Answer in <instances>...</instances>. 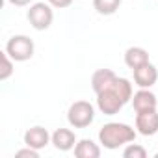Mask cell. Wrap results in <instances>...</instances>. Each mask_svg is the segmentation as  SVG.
I'll list each match as a JSON object with an SVG mask.
<instances>
[{
	"mask_svg": "<svg viewBox=\"0 0 158 158\" xmlns=\"http://www.w3.org/2000/svg\"><path fill=\"white\" fill-rule=\"evenodd\" d=\"M132 84L128 78H121L117 76L112 82V86H108L106 89L97 93V108L104 114V115H115L123 110V106L127 102L132 101Z\"/></svg>",
	"mask_w": 158,
	"mask_h": 158,
	"instance_id": "1",
	"label": "cell"
},
{
	"mask_svg": "<svg viewBox=\"0 0 158 158\" xmlns=\"http://www.w3.org/2000/svg\"><path fill=\"white\" fill-rule=\"evenodd\" d=\"M138 130H134L127 123H106L99 130V141L104 149H119L123 145H128L136 139Z\"/></svg>",
	"mask_w": 158,
	"mask_h": 158,
	"instance_id": "2",
	"label": "cell"
},
{
	"mask_svg": "<svg viewBox=\"0 0 158 158\" xmlns=\"http://www.w3.org/2000/svg\"><path fill=\"white\" fill-rule=\"evenodd\" d=\"M95 119V108L88 101H76L67 110V121L73 128H86Z\"/></svg>",
	"mask_w": 158,
	"mask_h": 158,
	"instance_id": "3",
	"label": "cell"
},
{
	"mask_svg": "<svg viewBox=\"0 0 158 158\" xmlns=\"http://www.w3.org/2000/svg\"><path fill=\"white\" fill-rule=\"evenodd\" d=\"M26 19L30 23V26L37 32H43V30H48L52 21H54V11H52V6L47 2H35L30 6L28 13H26Z\"/></svg>",
	"mask_w": 158,
	"mask_h": 158,
	"instance_id": "4",
	"label": "cell"
},
{
	"mask_svg": "<svg viewBox=\"0 0 158 158\" xmlns=\"http://www.w3.org/2000/svg\"><path fill=\"white\" fill-rule=\"evenodd\" d=\"M4 50L10 54V58L13 61H28L34 56L35 45H34V41L28 35H13L6 43Z\"/></svg>",
	"mask_w": 158,
	"mask_h": 158,
	"instance_id": "5",
	"label": "cell"
},
{
	"mask_svg": "<svg viewBox=\"0 0 158 158\" xmlns=\"http://www.w3.org/2000/svg\"><path fill=\"white\" fill-rule=\"evenodd\" d=\"M136 130L141 136H154L158 134V112H139L136 114Z\"/></svg>",
	"mask_w": 158,
	"mask_h": 158,
	"instance_id": "6",
	"label": "cell"
},
{
	"mask_svg": "<svg viewBox=\"0 0 158 158\" xmlns=\"http://www.w3.org/2000/svg\"><path fill=\"white\" fill-rule=\"evenodd\" d=\"M50 139H52V134H48V130L45 127H39V125L30 127L24 132V145H28L32 149H37V151L45 149L50 143Z\"/></svg>",
	"mask_w": 158,
	"mask_h": 158,
	"instance_id": "7",
	"label": "cell"
},
{
	"mask_svg": "<svg viewBox=\"0 0 158 158\" xmlns=\"http://www.w3.org/2000/svg\"><path fill=\"white\" fill-rule=\"evenodd\" d=\"M132 106H134V112L139 114V112H149V110H156L158 106V99L156 95L147 89V88H139L134 95H132Z\"/></svg>",
	"mask_w": 158,
	"mask_h": 158,
	"instance_id": "8",
	"label": "cell"
},
{
	"mask_svg": "<svg viewBox=\"0 0 158 158\" xmlns=\"http://www.w3.org/2000/svg\"><path fill=\"white\" fill-rule=\"evenodd\" d=\"M134 82L138 88H147L151 89L156 82H158V69L149 61L138 69H134Z\"/></svg>",
	"mask_w": 158,
	"mask_h": 158,
	"instance_id": "9",
	"label": "cell"
},
{
	"mask_svg": "<svg viewBox=\"0 0 158 158\" xmlns=\"http://www.w3.org/2000/svg\"><path fill=\"white\" fill-rule=\"evenodd\" d=\"M76 141H78L76 139V134L71 128H58V130H54L52 132V139H50V143L58 151H61V152H67V151L74 149Z\"/></svg>",
	"mask_w": 158,
	"mask_h": 158,
	"instance_id": "10",
	"label": "cell"
},
{
	"mask_svg": "<svg viewBox=\"0 0 158 158\" xmlns=\"http://www.w3.org/2000/svg\"><path fill=\"white\" fill-rule=\"evenodd\" d=\"M125 63L128 69H138L145 63H149V52L143 47H128L125 50Z\"/></svg>",
	"mask_w": 158,
	"mask_h": 158,
	"instance_id": "11",
	"label": "cell"
},
{
	"mask_svg": "<svg viewBox=\"0 0 158 158\" xmlns=\"http://www.w3.org/2000/svg\"><path fill=\"white\" fill-rule=\"evenodd\" d=\"M117 78V74L112 71V69H97L91 76V88L95 93L106 89L108 86H112V82Z\"/></svg>",
	"mask_w": 158,
	"mask_h": 158,
	"instance_id": "12",
	"label": "cell"
},
{
	"mask_svg": "<svg viewBox=\"0 0 158 158\" xmlns=\"http://www.w3.org/2000/svg\"><path fill=\"white\" fill-rule=\"evenodd\" d=\"M74 156L76 158H99L101 156V147L89 138L78 139L76 145H74Z\"/></svg>",
	"mask_w": 158,
	"mask_h": 158,
	"instance_id": "13",
	"label": "cell"
},
{
	"mask_svg": "<svg viewBox=\"0 0 158 158\" xmlns=\"http://www.w3.org/2000/svg\"><path fill=\"white\" fill-rule=\"evenodd\" d=\"M121 6V0H93V8L99 15L110 17L114 15Z\"/></svg>",
	"mask_w": 158,
	"mask_h": 158,
	"instance_id": "14",
	"label": "cell"
},
{
	"mask_svg": "<svg viewBox=\"0 0 158 158\" xmlns=\"http://www.w3.org/2000/svg\"><path fill=\"white\" fill-rule=\"evenodd\" d=\"M11 74H13V60H11L10 54L4 50V52H2V69H0V80L6 82Z\"/></svg>",
	"mask_w": 158,
	"mask_h": 158,
	"instance_id": "15",
	"label": "cell"
},
{
	"mask_svg": "<svg viewBox=\"0 0 158 158\" xmlns=\"http://www.w3.org/2000/svg\"><path fill=\"white\" fill-rule=\"evenodd\" d=\"M123 156L125 158H145L147 156V149L138 145V143H128L123 151Z\"/></svg>",
	"mask_w": 158,
	"mask_h": 158,
	"instance_id": "16",
	"label": "cell"
},
{
	"mask_svg": "<svg viewBox=\"0 0 158 158\" xmlns=\"http://www.w3.org/2000/svg\"><path fill=\"white\" fill-rule=\"evenodd\" d=\"M15 158H39V151L26 145V149H19L15 152Z\"/></svg>",
	"mask_w": 158,
	"mask_h": 158,
	"instance_id": "17",
	"label": "cell"
},
{
	"mask_svg": "<svg viewBox=\"0 0 158 158\" xmlns=\"http://www.w3.org/2000/svg\"><path fill=\"white\" fill-rule=\"evenodd\" d=\"M47 2L52 6V8H58V10H65L73 4V0H47Z\"/></svg>",
	"mask_w": 158,
	"mask_h": 158,
	"instance_id": "18",
	"label": "cell"
},
{
	"mask_svg": "<svg viewBox=\"0 0 158 158\" xmlns=\"http://www.w3.org/2000/svg\"><path fill=\"white\" fill-rule=\"evenodd\" d=\"M10 4H13V6H28L32 0H8Z\"/></svg>",
	"mask_w": 158,
	"mask_h": 158,
	"instance_id": "19",
	"label": "cell"
}]
</instances>
